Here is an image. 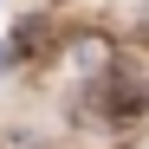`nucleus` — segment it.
<instances>
[{
  "mask_svg": "<svg viewBox=\"0 0 149 149\" xmlns=\"http://www.w3.org/2000/svg\"><path fill=\"white\" fill-rule=\"evenodd\" d=\"M45 45H52V26H39V19H26V26L13 33V58H39Z\"/></svg>",
  "mask_w": 149,
  "mask_h": 149,
  "instance_id": "obj_2",
  "label": "nucleus"
},
{
  "mask_svg": "<svg viewBox=\"0 0 149 149\" xmlns=\"http://www.w3.org/2000/svg\"><path fill=\"white\" fill-rule=\"evenodd\" d=\"M149 110V84L136 65H104V78H97V117L104 123H136Z\"/></svg>",
  "mask_w": 149,
  "mask_h": 149,
  "instance_id": "obj_1",
  "label": "nucleus"
}]
</instances>
